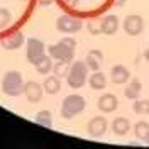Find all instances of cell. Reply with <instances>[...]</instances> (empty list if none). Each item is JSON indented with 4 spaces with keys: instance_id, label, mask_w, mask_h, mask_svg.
<instances>
[{
    "instance_id": "obj_1",
    "label": "cell",
    "mask_w": 149,
    "mask_h": 149,
    "mask_svg": "<svg viewBox=\"0 0 149 149\" xmlns=\"http://www.w3.org/2000/svg\"><path fill=\"white\" fill-rule=\"evenodd\" d=\"M74 46H76V41L71 37H65L61 39L59 42L51 44L47 47V54L51 56L54 61H65V63H71L74 56Z\"/></svg>"
},
{
    "instance_id": "obj_2",
    "label": "cell",
    "mask_w": 149,
    "mask_h": 149,
    "mask_svg": "<svg viewBox=\"0 0 149 149\" xmlns=\"http://www.w3.org/2000/svg\"><path fill=\"white\" fill-rule=\"evenodd\" d=\"M85 105H86V102L81 95H78V93L68 95L61 103V117L63 119H73L85 110Z\"/></svg>"
},
{
    "instance_id": "obj_3",
    "label": "cell",
    "mask_w": 149,
    "mask_h": 149,
    "mask_svg": "<svg viewBox=\"0 0 149 149\" xmlns=\"http://www.w3.org/2000/svg\"><path fill=\"white\" fill-rule=\"evenodd\" d=\"M2 92L9 97H17L24 93V80L19 71H7L2 78Z\"/></svg>"
},
{
    "instance_id": "obj_4",
    "label": "cell",
    "mask_w": 149,
    "mask_h": 149,
    "mask_svg": "<svg viewBox=\"0 0 149 149\" xmlns=\"http://www.w3.org/2000/svg\"><path fill=\"white\" fill-rule=\"evenodd\" d=\"M88 66L85 61H74L71 68H70V71L66 74V80H68V86H71V88H81L85 83H86V80H88Z\"/></svg>"
},
{
    "instance_id": "obj_5",
    "label": "cell",
    "mask_w": 149,
    "mask_h": 149,
    "mask_svg": "<svg viewBox=\"0 0 149 149\" xmlns=\"http://www.w3.org/2000/svg\"><path fill=\"white\" fill-rule=\"evenodd\" d=\"M44 42L42 41H39L36 37H29L27 39V49H26V58H27V61L31 65H36L37 61L44 56Z\"/></svg>"
},
{
    "instance_id": "obj_6",
    "label": "cell",
    "mask_w": 149,
    "mask_h": 149,
    "mask_svg": "<svg viewBox=\"0 0 149 149\" xmlns=\"http://www.w3.org/2000/svg\"><path fill=\"white\" fill-rule=\"evenodd\" d=\"M56 29L63 34H73L81 29V20L71 17V15H61L56 20Z\"/></svg>"
},
{
    "instance_id": "obj_7",
    "label": "cell",
    "mask_w": 149,
    "mask_h": 149,
    "mask_svg": "<svg viewBox=\"0 0 149 149\" xmlns=\"http://www.w3.org/2000/svg\"><path fill=\"white\" fill-rule=\"evenodd\" d=\"M144 29V19L141 15H136V14H130L124 19V31L125 34L129 36H139Z\"/></svg>"
},
{
    "instance_id": "obj_8",
    "label": "cell",
    "mask_w": 149,
    "mask_h": 149,
    "mask_svg": "<svg viewBox=\"0 0 149 149\" xmlns=\"http://www.w3.org/2000/svg\"><path fill=\"white\" fill-rule=\"evenodd\" d=\"M107 129H109V120L105 117H102V115L93 117L92 120L88 122V127H86L90 137H102L107 132Z\"/></svg>"
},
{
    "instance_id": "obj_9",
    "label": "cell",
    "mask_w": 149,
    "mask_h": 149,
    "mask_svg": "<svg viewBox=\"0 0 149 149\" xmlns=\"http://www.w3.org/2000/svg\"><path fill=\"white\" fill-rule=\"evenodd\" d=\"M42 93H44V90H42L41 85L36 83V81H27V83H24V95H26V98H27L31 103L41 102Z\"/></svg>"
},
{
    "instance_id": "obj_10",
    "label": "cell",
    "mask_w": 149,
    "mask_h": 149,
    "mask_svg": "<svg viewBox=\"0 0 149 149\" xmlns=\"http://www.w3.org/2000/svg\"><path fill=\"white\" fill-rule=\"evenodd\" d=\"M98 110H102L103 113H110V112L117 110V105H119V100L113 93H105L98 98Z\"/></svg>"
},
{
    "instance_id": "obj_11",
    "label": "cell",
    "mask_w": 149,
    "mask_h": 149,
    "mask_svg": "<svg viewBox=\"0 0 149 149\" xmlns=\"http://www.w3.org/2000/svg\"><path fill=\"white\" fill-rule=\"evenodd\" d=\"M117 29H119V19L117 15H105L102 19V22H100V32L102 34H107V36H112V34H115L117 32Z\"/></svg>"
},
{
    "instance_id": "obj_12",
    "label": "cell",
    "mask_w": 149,
    "mask_h": 149,
    "mask_svg": "<svg viewBox=\"0 0 149 149\" xmlns=\"http://www.w3.org/2000/svg\"><path fill=\"white\" fill-rule=\"evenodd\" d=\"M130 78L129 74V70L125 68V66L122 65H115L113 68H112L110 71V80L113 85H122V83H127Z\"/></svg>"
},
{
    "instance_id": "obj_13",
    "label": "cell",
    "mask_w": 149,
    "mask_h": 149,
    "mask_svg": "<svg viewBox=\"0 0 149 149\" xmlns=\"http://www.w3.org/2000/svg\"><path fill=\"white\" fill-rule=\"evenodd\" d=\"M24 42H26L24 34H22V32H14V34H10L9 37H5V39L2 41V46H3V49L14 51V49H19Z\"/></svg>"
},
{
    "instance_id": "obj_14",
    "label": "cell",
    "mask_w": 149,
    "mask_h": 149,
    "mask_svg": "<svg viewBox=\"0 0 149 149\" xmlns=\"http://www.w3.org/2000/svg\"><path fill=\"white\" fill-rule=\"evenodd\" d=\"M85 63H86V66H88L90 70H93V71H98V70L102 68V63H103L102 51H98V49H92V51L86 54Z\"/></svg>"
},
{
    "instance_id": "obj_15",
    "label": "cell",
    "mask_w": 149,
    "mask_h": 149,
    "mask_svg": "<svg viewBox=\"0 0 149 149\" xmlns=\"http://www.w3.org/2000/svg\"><path fill=\"white\" fill-rule=\"evenodd\" d=\"M130 129V122L125 117H117L112 120V130L115 136H125Z\"/></svg>"
},
{
    "instance_id": "obj_16",
    "label": "cell",
    "mask_w": 149,
    "mask_h": 149,
    "mask_svg": "<svg viewBox=\"0 0 149 149\" xmlns=\"http://www.w3.org/2000/svg\"><path fill=\"white\" fill-rule=\"evenodd\" d=\"M141 90H142V85H141V80L137 78H132L127 86H125V97L129 98V100H136L137 97H139Z\"/></svg>"
},
{
    "instance_id": "obj_17",
    "label": "cell",
    "mask_w": 149,
    "mask_h": 149,
    "mask_svg": "<svg viewBox=\"0 0 149 149\" xmlns=\"http://www.w3.org/2000/svg\"><path fill=\"white\" fill-rule=\"evenodd\" d=\"M88 83L93 90H103L107 86V76L102 71H93V74L88 78Z\"/></svg>"
},
{
    "instance_id": "obj_18",
    "label": "cell",
    "mask_w": 149,
    "mask_h": 149,
    "mask_svg": "<svg viewBox=\"0 0 149 149\" xmlns=\"http://www.w3.org/2000/svg\"><path fill=\"white\" fill-rule=\"evenodd\" d=\"M61 90V81H59V76H47L46 81H44V92L49 95H54Z\"/></svg>"
},
{
    "instance_id": "obj_19",
    "label": "cell",
    "mask_w": 149,
    "mask_h": 149,
    "mask_svg": "<svg viewBox=\"0 0 149 149\" xmlns=\"http://www.w3.org/2000/svg\"><path fill=\"white\" fill-rule=\"evenodd\" d=\"M34 66H36V70H37L39 74H46V73H49V71L53 70V58H51L49 54H44Z\"/></svg>"
},
{
    "instance_id": "obj_20",
    "label": "cell",
    "mask_w": 149,
    "mask_h": 149,
    "mask_svg": "<svg viewBox=\"0 0 149 149\" xmlns=\"http://www.w3.org/2000/svg\"><path fill=\"white\" fill-rule=\"evenodd\" d=\"M36 124L44 125V127H51L53 125V115L49 110H41L36 113Z\"/></svg>"
},
{
    "instance_id": "obj_21",
    "label": "cell",
    "mask_w": 149,
    "mask_h": 149,
    "mask_svg": "<svg viewBox=\"0 0 149 149\" xmlns=\"http://www.w3.org/2000/svg\"><path fill=\"white\" fill-rule=\"evenodd\" d=\"M148 132H149V124L148 122L141 120V122H137V124L134 125V136H136L137 139L144 141V137L148 136Z\"/></svg>"
},
{
    "instance_id": "obj_22",
    "label": "cell",
    "mask_w": 149,
    "mask_h": 149,
    "mask_svg": "<svg viewBox=\"0 0 149 149\" xmlns=\"http://www.w3.org/2000/svg\"><path fill=\"white\" fill-rule=\"evenodd\" d=\"M132 110L136 113H149V100H136Z\"/></svg>"
},
{
    "instance_id": "obj_23",
    "label": "cell",
    "mask_w": 149,
    "mask_h": 149,
    "mask_svg": "<svg viewBox=\"0 0 149 149\" xmlns=\"http://www.w3.org/2000/svg\"><path fill=\"white\" fill-rule=\"evenodd\" d=\"M53 70H54V74L56 76H66L68 74V63H65V61H56L54 66H53Z\"/></svg>"
},
{
    "instance_id": "obj_24",
    "label": "cell",
    "mask_w": 149,
    "mask_h": 149,
    "mask_svg": "<svg viewBox=\"0 0 149 149\" xmlns=\"http://www.w3.org/2000/svg\"><path fill=\"white\" fill-rule=\"evenodd\" d=\"M10 20H12V14H10V10L0 9V29L7 27V26L10 24Z\"/></svg>"
},
{
    "instance_id": "obj_25",
    "label": "cell",
    "mask_w": 149,
    "mask_h": 149,
    "mask_svg": "<svg viewBox=\"0 0 149 149\" xmlns=\"http://www.w3.org/2000/svg\"><path fill=\"white\" fill-rule=\"evenodd\" d=\"M144 58H146V61L149 63V47L146 49V53H144Z\"/></svg>"
},
{
    "instance_id": "obj_26",
    "label": "cell",
    "mask_w": 149,
    "mask_h": 149,
    "mask_svg": "<svg viewBox=\"0 0 149 149\" xmlns=\"http://www.w3.org/2000/svg\"><path fill=\"white\" fill-rule=\"evenodd\" d=\"M125 3V0H117V5H124Z\"/></svg>"
},
{
    "instance_id": "obj_27",
    "label": "cell",
    "mask_w": 149,
    "mask_h": 149,
    "mask_svg": "<svg viewBox=\"0 0 149 149\" xmlns=\"http://www.w3.org/2000/svg\"><path fill=\"white\" fill-rule=\"evenodd\" d=\"M144 142H146V144H149V132H148V136L144 137Z\"/></svg>"
},
{
    "instance_id": "obj_28",
    "label": "cell",
    "mask_w": 149,
    "mask_h": 149,
    "mask_svg": "<svg viewBox=\"0 0 149 149\" xmlns=\"http://www.w3.org/2000/svg\"><path fill=\"white\" fill-rule=\"evenodd\" d=\"M24 2H26V0H24Z\"/></svg>"
}]
</instances>
